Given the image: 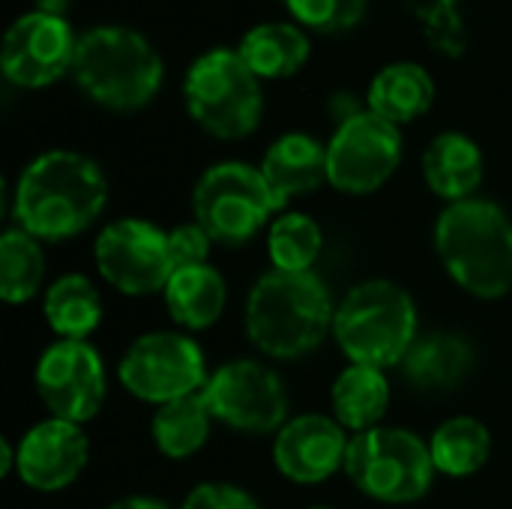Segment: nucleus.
Instances as JSON below:
<instances>
[{"label": "nucleus", "instance_id": "dca6fc26", "mask_svg": "<svg viewBox=\"0 0 512 509\" xmlns=\"http://www.w3.org/2000/svg\"><path fill=\"white\" fill-rule=\"evenodd\" d=\"M351 438L327 414L291 417L273 441L276 471L297 486L327 483L336 471H345Z\"/></svg>", "mask_w": 512, "mask_h": 509}, {"label": "nucleus", "instance_id": "a878e982", "mask_svg": "<svg viewBox=\"0 0 512 509\" xmlns=\"http://www.w3.org/2000/svg\"><path fill=\"white\" fill-rule=\"evenodd\" d=\"M429 450L438 474L462 480L483 471L492 456V435L477 417H450L435 429Z\"/></svg>", "mask_w": 512, "mask_h": 509}, {"label": "nucleus", "instance_id": "2eb2a0df", "mask_svg": "<svg viewBox=\"0 0 512 509\" xmlns=\"http://www.w3.org/2000/svg\"><path fill=\"white\" fill-rule=\"evenodd\" d=\"M90 459V441L84 426L48 417L30 426L15 444V477L33 492L69 489Z\"/></svg>", "mask_w": 512, "mask_h": 509}, {"label": "nucleus", "instance_id": "9b49d317", "mask_svg": "<svg viewBox=\"0 0 512 509\" xmlns=\"http://www.w3.org/2000/svg\"><path fill=\"white\" fill-rule=\"evenodd\" d=\"M201 393L213 420L234 432L270 435L288 423L285 384L261 360H231L219 366Z\"/></svg>", "mask_w": 512, "mask_h": 509}, {"label": "nucleus", "instance_id": "4be33fe9", "mask_svg": "<svg viewBox=\"0 0 512 509\" xmlns=\"http://www.w3.org/2000/svg\"><path fill=\"white\" fill-rule=\"evenodd\" d=\"M330 405H333L336 423L345 432L360 435V432L378 429L390 408V381H387L384 369L351 363L333 381Z\"/></svg>", "mask_w": 512, "mask_h": 509}, {"label": "nucleus", "instance_id": "5701e85b", "mask_svg": "<svg viewBox=\"0 0 512 509\" xmlns=\"http://www.w3.org/2000/svg\"><path fill=\"white\" fill-rule=\"evenodd\" d=\"M240 57L246 60V66L264 81V78H291L297 75L309 54V36L288 21H267L252 27L243 39H240Z\"/></svg>", "mask_w": 512, "mask_h": 509}, {"label": "nucleus", "instance_id": "c756f323", "mask_svg": "<svg viewBox=\"0 0 512 509\" xmlns=\"http://www.w3.org/2000/svg\"><path fill=\"white\" fill-rule=\"evenodd\" d=\"M168 249L174 258V267H198V264H210V249H213V237L198 225V222H186L168 231Z\"/></svg>", "mask_w": 512, "mask_h": 509}, {"label": "nucleus", "instance_id": "b1692460", "mask_svg": "<svg viewBox=\"0 0 512 509\" xmlns=\"http://www.w3.org/2000/svg\"><path fill=\"white\" fill-rule=\"evenodd\" d=\"M45 324L60 339H87L102 324V297L81 273H66L48 285L42 300Z\"/></svg>", "mask_w": 512, "mask_h": 509}, {"label": "nucleus", "instance_id": "aec40b11", "mask_svg": "<svg viewBox=\"0 0 512 509\" xmlns=\"http://www.w3.org/2000/svg\"><path fill=\"white\" fill-rule=\"evenodd\" d=\"M435 102V81L426 66L399 60L384 66L366 93V105L372 114L390 120L393 126H405L420 120Z\"/></svg>", "mask_w": 512, "mask_h": 509}, {"label": "nucleus", "instance_id": "6ab92c4d", "mask_svg": "<svg viewBox=\"0 0 512 509\" xmlns=\"http://www.w3.org/2000/svg\"><path fill=\"white\" fill-rule=\"evenodd\" d=\"M486 174L483 150L465 132H441L423 153V180L447 204L468 201Z\"/></svg>", "mask_w": 512, "mask_h": 509}, {"label": "nucleus", "instance_id": "9d476101", "mask_svg": "<svg viewBox=\"0 0 512 509\" xmlns=\"http://www.w3.org/2000/svg\"><path fill=\"white\" fill-rule=\"evenodd\" d=\"M99 276L126 297H150L165 291L174 276L168 231L147 219H117L105 225L93 243Z\"/></svg>", "mask_w": 512, "mask_h": 509}, {"label": "nucleus", "instance_id": "c85d7f7f", "mask_svg": "<svg viewBox=\"0 0 512 509\" xmlns=\"http://www.w3.org/2000/svg\"><path fill=\"white\" fill-rule=\"evenodd\" d=\"M297 24L315 33H342L363 21L366 0H285Z\"/></svg>", "mask_w": 512, "mask_h": 509}, {"label": "nucleus", "instance_id": "cd10ccee", "mask_svg": "<svg viewBox=\"0 0 512 509\" xmlns=\"http://www.w3.org/2000/svg\"><path fill=\"white\" fill-rule=\"evenodd\" d=\"M324 249L321 225L297 210L279 213L267 228V255L273 270L285 273H309Z\"/></svg>", "mask_w": 512, "mask_h": 509}, {"label": "nucleus", "instance_id": "6e6552de", "mask_svg": "<svg viewBox=\"0 0 512 509\" xmlns=\"http://www.w3.org/2000/svg\"><path fill=\"white\" fill-rule=\"evenodd\" d=\"M195 222L222 246L249 243L276 213H285L261 168L246 162L210 165L192 189Z\"/></svg>", "mask_w": 512, "mask_h": 509}, {"label": "nucleus", "instance_id": "f03ea898", "mask_svg": "<svg viewBox=\"0 0 512 509\" xmlns=\"http://www.w3.org/2000/svg\"><path fill=\"white\" fill-rule=\"evenodd\" d=\"M333 294L309 273H264L246 297V336L273 360H300L333 333Z\"/></svg>", "mask_w": 512, "mask_h": 509}, {"label": "nucleus", "instance_id": "f704fd0d", "mask_svg": "<svg viewBox=\"0 0 512 509\" xmlns=\"http://www.w3.org/2000/svg\"><path fill=\"white\" fill-rule=\"evenodd\" d=\"M312 509H330V507H312Z\"/></svg>", "mask_w": 512, "mask_h": 509}, {"label": "nucleus", "instance_id": "1a4fd4ad", "mask_svg": "<svg viewBox=\"0 0 512 509\" xmlns=\"http://www.w3.org/2000/svg\"><path fill=\"white\" fill-rule=\"evenodd\" d=\"M210 375L201 345L192 336L171 330L138 336L117 366L123 390L156 408L201 393Z\"/></svg>", "mask_w": 512, "mask_h": 509}, {"label": "nucleus", "instance_id": "412c9836", "mask_svg": "<svg viewBox=\"0 0 512 509\" xmlns=\"http://www.w3.org/2000/svg\"><path fill=\"white\" fill-rule=\"evenodd\" d=\"M162 297L174 324H180L189 333H198L222 318L228 303V285L225 276L210 264L180 267L168 279Z\"/></svg>", "mask_w": 512, "mask_h": 509}, {"label": "nucleus", "instance_id": "7ed1b4c3", "mask_svg": "<svg viewBox=\"0 0 512 509\" xmlns=\"http://www.w3.org/2000/svg\"><path fill=\"white\" fill-rule=\"evenodd\" d=\"M435 252L447 276L477 300L512 291V219L489 198L447 204L435 222Z\"/></svg>", "mask_w": 512, "mask_h": 509}, {"label": "nucleus", "instance_id": "7c9ffc66", "mask_svg": "<svg viewBox=\"0 0 512 509\" xmlns=\"http://www.w3.org/2000/svg\"><path fill=\"white\" fill-rule=\"evenodd\" d=\"M180 509H261V504L234 483H201L183 498Z\"/></svg>", "mask_w": 512, "mask_h": 509}, {"label": "nucleus", "instance_id": "0eeeda50", "mask_svg": "<svg viewBox=\"0 0 512 509\" xmlns=\"http://www.w3.org/2000/svg\"><path fill=\"white\" fill-rule=\"evenodd\" d=\"M345 474L357 492L381 504L423 501L435 483V462L429 444L399 426H378L351 435Z\"/></svg>", "mask_w": 512, "mask_h": 509}, {"label": "nucleus", "instance_id": "f257e3e1", "mask_svg": "<svg viewBox=\"0 0 512 509\" xmlns=\"http://www.w3.org/2000/svg\"><path fill=\"white\" fill-rule=\"evenodd\" d=\"M108 204V180L96 159L75 150L39 153L15 180L12 219L39 243L84 234Z\"/></svg>", "mask_w": 512, "mask_h": 509}, {"label": "nucleus", "instance_id": "473e14b6", "mask_svg": "<svg viewBox=\"0 0 512 509\" xmlns=\"http://www.w3.org/2000/svg\"><path fill=\"white\" fill-rule=\"evenodd\" d=\"M0 450H3L0 474H3V477H9V474H15V444H12L9 438H3V441H0Z\"/></svg>", "mask_w": 512, "mask_h": 509}, {"label": "nucleus", "instance_id": "f3484780", "mask_svg": "<svg viewBox=\"0 0 512 509\" xmlns=\"http://www.w3.org/2000/svg\"><path fill=\"white\" fill-rule=\"evenodd\" d=\"M477 351L468 336L462 333H420L414 345L408 348L405 360L399 363L402 378L423 393H447L465 384V378L474 372Z\"/></svg>", "mask_w": 512, "mask_h": 509}, {"label": "nucleus", "instance_id": "72a5a7b5", "mask_svg": "<svg viewBox=\"0 0 512 509\" xmlns=\"http://www.w3.org/2000/svg\"><path fill=\"white\" fill-rule=\"evenodd\" d=\"M72 0H36V9L45 12V15H57V18H66V9H69Z\"/></svg>", "mask_w": 512, "mask_h": 509}, {"label": "nucleus", "instance_id": "423d86ee", "mask_svg": "<svg viewBox=\"0 0 512 509\" xmlns=\"http://www.w3.org/2000/svg\"><path fill=\"white\" fill-rule=\"evenodd\" d=\"M189 117L222 141L246 138L264 114L261 78L246 66L237 48H213L201 54L183 81Z\"/></svg>", "mask_w": 512, "mask_h": 509}, {"label": "nucleus", "instance_id": "ddd939ff", "mask_svg": "<svg viewBox=\"0 0 512 509\" xmlns=\"http://www.w3.org/2000/svg\"><path fill=\"white\" fill-rule=\"evenodd\" d=\"M36 393L51 417L69 423H90L108 393L102 354L87 339H57L39 354L33 372Z\"/></svg>", "mask_w": 512, "mask_h": 509}, {"label": "nucleus", "instance_id": "20e7f679", "mask_svg": "<svg viewBox=\"0 0 512 509\" xmlns=\"http://www.w3.org/2000/svg\"><path fill=\"white\" fill-rule=\"evenodd\" d=\"M72 75L102 108H144L162 87V57L150 39L132 27L102 24L78 36Z\"/></svg>", "mask_w": 512, "mask_h": 509}, {"label": "nucleus", "instance_id": "bb28decb", "mask_svg": "<svg viewBox=\"0 0 512 509\" xmlns=\"http://www.w3.org/2000/svg\"><path fill=\"white\" fill-rule=\"evenodd\" d=\"M45 252L36 237L21 228H9L0 237V297L9 306L27 303L42 291Z\"/></svg>", "mask_w": 512, "mask_h": 509}, {"label": "nucleus", "instance_id": "393cba45", "mask_svg": "<svg viewBox=\"0 0 512 509\" xmlns=\"http://www.w3.org/2000/svg\"><path fill=\"white\" fill-rule=\"evenodd\" d=\"M213 423L216 420L204 402V393H195V396L159 405L150 420V435H153L156 450L165 459L180 462V459L195 456L207 444Z\"/></svg>", "mask_w": 512, "mask_h": 509}, {"label": "nucleus", "instance_id": "2f4dec72", "mask_svg": "<svg viewBox=\"0 0 512 509\" xmlns=\"http://www.w3.org/2000/svg\"><path fill=\"white\" fill-rule=\"evenodd\" d=\"M108 509H174V507H168L165 501L150 498V495H129V498L114 501Z\"/></svg>", "mask_w": 512, "mask_h": 509}, {"label": "nucleus", "instance_id": "39448f33", "mask_svg": "<svg viewBox=\"0 0 512 509\" xmlns=\"http://www.w3.org/2000/svg\"><path fill=\"white\" fill-rule=\"evenodd\" d=\"M417 336V303L390 279L360 282L336 306L333 339L357 366L399 369Z\"/></svg>", "mask_w": 512, "mask_h": 509}, {"label": "nucleus", "instance_id": "a211bd4d", "mask_svg": "<svg viewBox=\"0 0 512 509\" xmlns=\"http://www.w3.org/2000/svg\"><path fill=\"white\" fill-rule=\"evenodd\" d=\"M261 174L270 183L273 195L282 201V207L291 198L309 195L321 189L327 180V144L306 132H288L276 138L264 159H261Z\"/></svg>", "mask_w": 512, "mask_h": 509}, {"label": "nucleus", "instance_id": "4468645a", "mask_svg": "<svg viewBox=\"0 0 512 509\" xmlns=\"http://www.w3.org/2000/svg\"><path fill=\"white\" fill-rule=\"evenodd\" d=\"M78 33L66 18L45 15L39 9L12 21L3 36L0 66L3 75L27 90L48 87L60 81L75 66Z\"/></svg>", "mask_w": 512, "mask_h": 509}, {"label": "nucleus", "instance_id": "f8f14e48", "mask_svg": "<svg viewBox=\"0 0 512 509\" xmlns=\"http://www.w3.org/2000/svg\"><path fill=\"white\" fill-rule=\"evenodd\" d=\"M402 162V132L366 111L342 120L327 144V180L345 195L378 192Z\"/></svg>", "mask_w": 512, "mask_h": 509}]
</instances>
